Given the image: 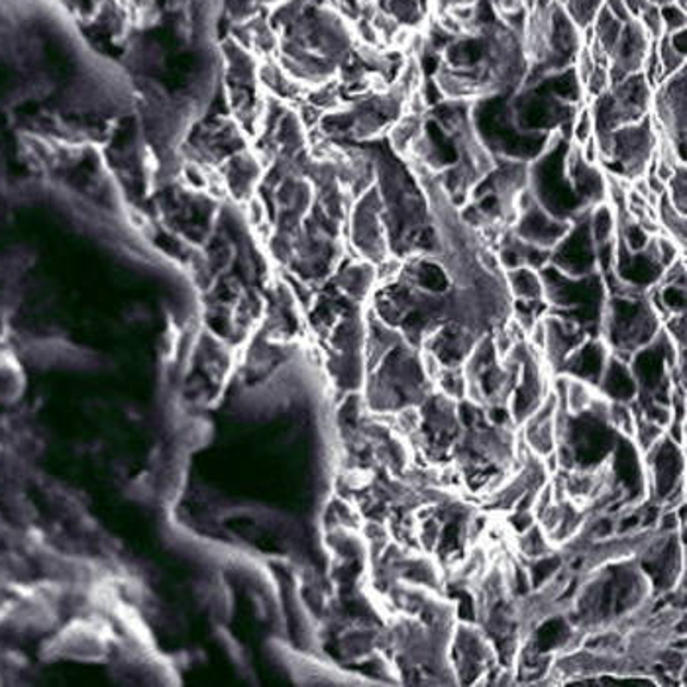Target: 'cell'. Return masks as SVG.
I'll use <instances>...</instances> for the list:
<instances>
[{
	"instance_id": "obj_3",
	"label": "cell",
	"mask_w": 687,
	"mask_h": 687,
	"mask_svg": "<svg viewBox=\"0 0 687 687\" xmlns=\"http://www.w3.org/2000/svg\"><path fill=\"white\" fill-rule=\"evenodd\" d=\"M669 189L668 199L676 209L686 214V170H684V163H679L678 167L674 170V173L669 175Z\"/></svg>"
},
{
	"instance_id": "obj_4",
	"label": "cell",
	"mask_w": 687,
	"mask_h": 687,
	"mask_svg": "<svg viewBox=\"0 0 687 687\" xmlns=\"http://www.w3.org/2000/svg\"><path fill=\"white\" fill-rule=\"evenodd\" d=\"M568 4L575 22L585 26L597 14L599 0H568Z\"/></svg>"
},
{
	"instance_id": "obj_1",
	"label": "cell",
	"mask_w": 687,
	"mask_h": 687,
	"mask_svg": "<svg viewBox=\"0 0 687 687\" xmlns=\"http://www.w3.org/2000/svg\"><path fill=\"white\" fill-rule=\"evenodd\" d=\"M660 125L678 153L686 160V69H679L662 83L656 95Z\"/></svg>"
},
{
	"instance_id": "obj_5",
	"label": "cell",
	"mask_w": 687,
	"mask_h": 687,
	"mask_svg": "<svg viewBox=\"0 0 687 687\" xmlns=\"http://www.w3.org/2000/svg\"><path fill=\"white\" fill-rule=\"evenodd\" d=\"M660 16H662V24H666L672 32L684 30V24H686L684 9L676 7L674 2H672V4H664L662 10H660Z\"/></svg>"
},
{
	"instance_id": "obj_2",
	"label": "cell",
	"mask_w": 687,
	"mask_h": 687,
	"mask_svg": "<svg viewBox=\"0 0 687 687\" xmlns=\"http://www.w3.org/2000/svg\"><path fill=\"white\" fill-rule=\"evenodd\" d=\"M660 220H662V226L668 230L672 240L684 244V238H686V214H682L666 197L662 199Z\"/></svg>"
}]
</instances>
